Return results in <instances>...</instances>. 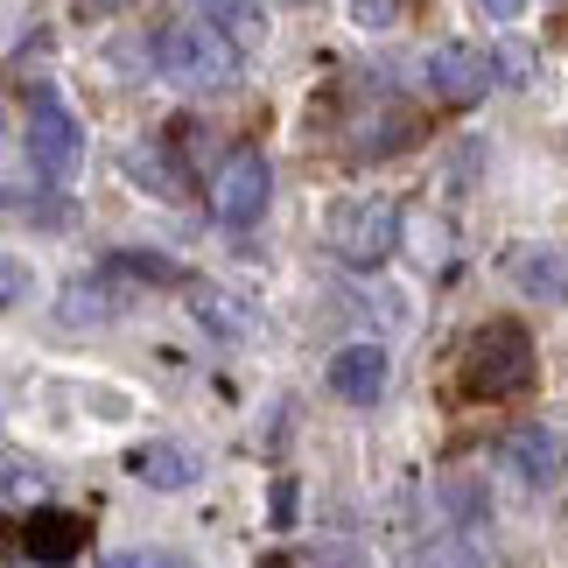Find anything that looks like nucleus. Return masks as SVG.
<instances>
[{
    "label": "nucleus",
    "mask_w": 568,
    "mask_h": 568,
    "mask_svg": "<svg viewBox=\"0 0 568 568\" xmlns=\"http://www.w3.org/2000/svg\"><path fill=\"white\" fill-rule=\"evenodd\" d=\"M400 232H407V253L422 260V267H443V260H449V217H435V211H407V217H400Z\"/></svg>",
    "instance_id": "obj_14"
},
{
    "label": "nucleus",
    "mask_w": 568,
    "mask_h": 568,
    "mask_svg": "<svg viewBox=\"0 0 568 568\" xmlns=\"http://www.w3.org/2000/svg\"><path fill=\"white\" fill-rule=\"evenodd\" d=\"M196 323H211L217 337H253V316H246V302L225 295V288H196Z\"/></svg>",
    "instance_id": "obj_15"
},
{
    "label": "nucleus",
    "mask_w": 568,
    "mask_h": 568,
    "mask_svg": "<svg viewBox=\"0 0 568 568\" xmlns=\"http://www.w3.org/2000/svg\"><path fill=\"white\" fill-rule=\"evenodd\" d=\"M414 134H422V120L407 113V105H393V99H379L373 113H365L358 126H352V155L365 162V155H393V148H407Z\"/></svg>",
    "instance_id": "obj_11"
},
{
    "label": "nucleus",
    "mask_w": 568,
    "mask_h": 568,
    "mask_svg": "<svg viewBox=\"0 0 568 568\" xmlns=\"http://www.w3.org/2000/svg\"><path fill=\"white\" fill-rule=\"evenodd\" d=\"M506 470L513 477H527V485H555V477L568 470V443H561V435L555 428H513L506 435Z\"/></svg>",
    "instance_id": "obj_10"
},
{
    "label": "nucleus",
    "mask_w": 568,
    "mask_h": 568,
    "mask_svg": "<svg viewBox=\"0 0 568 568\" xmlns=\"http://www.w3.org/2000/svg\"><path fill=\"white\" fill-rule=\"evenodd\" d=\"M331 568H344V561H331Z\"/></svg>",
    "instance_id": "obj_27"
},
{
    "label": "nucleus",
    "mask_w": 568,
    "mask_h": 568,
    "mask_svg": "<svg viewBox=\"0 0 568 568\" xmlns=\"http://www.w3.org/2000/svg\"><path fill=\"white\" fill-rule=\"evenodd\" d=\"M126 470L141 477V485H155V491H190L196 485V456L183 443H148L126 456Z\"/></svg>",
    "instance_id": "obj_13"
},
{
    "label": "nucleus",
    "mask_w": 568,
    "mask_h": 568,
    "mask_svg": "<svg viewBox=\"0 0 568 568\" xmlns=\"http://www.w3.org/2000/svg\"><path fill=\"white\" fill-rule=\"evenodd\" d=\"M414 568H485V548H477L470 534H435L422 555H414Z\"/></svg>",
    "instance_id": "obj_16"
},
{
    "label": "nucleus",
    "mask_w": 568,
    "mask_h": 568,
    "mask_svg": "<svg viewBox=\"0 0 568 568\" xmlns=\"http://www.w3.org/2000/svg\"><path fill=\"white\" fill-rule=\"evenodd\" d=\"M477 14H491V21H519V14H527V0H477Z\"/></svg>",
    "instance_id": "obj_25"
},
{
    "label": "nucleus",
    "mask_w": 568,
    "mask_h": 568,
    "mask_svg": "<svg viewBox=\"0 0 568 568\" xmlns=\"http://www.w3.org/2000/svg\"><path fill=\"white\" fill-rule=\"evenodd\" d=\"M113 267H120V274H141V281H183L176 260H162V253H148V246H126Z\"/></svg>",
    "instance_id": "obj_21"
},
{
    "label": "nucleus",
    "mask_w": 568,
    "mask_h": 568,
    "mask_svg": "<svg viewBox=\"0 0 568 568\" xmlns=\"http://www.w3.org/2000/svg\"><path fill=\"white\" fill-rule=\"evenodd\" d=\"M105 568H190V561L155 555V548H134V555H105Z\"/></svg>",
    "instance_id": "obj_24"
},
{
    "label": "nucleus",
    "mask_w": 568,
    "mask_h": 568,
    "mask_svg": "<svg viewBox=\"0 0 568 568\" xmlns=\"http://www.w3.org/2000/svg\"><path fill=\"white\" fill-rule=\"evenodd\" d=\"M92 540V527H84L78 513H57V506H42L21 519V555L42 561V568H63V561H78V548Z\"/></svg>",
    "instance_id": "obj_7"
},
{
    "label": "nucleus",
    "mask_w": 568,
    "mask_h": 568,
    "mask_svg": "<svg viewBox=\"0 0 568 568\" xmlns=\"http://www.w3.org/2000/svg\"><path fill=\"white\" fill-rule=\"evenodd\" d=\"M155 63H162L169 84H183V92H225L239 78V50L217 29H204V21H169L155 36Z\"/></svg>",
    "instance_id": "obj_2"
},
{
    "label": "nucleus",
    "mask_w": 568,
    "mask_h": 568,
    "mask_svg": "<svg viewBox=\"0 0 568 568\" xmlns=\"http://www.w3.org/2000/svg\"><path fill=\"white\" fill-rule=\"evenodd\" d=\"M21 148H29V169L50 183H71L84 169V126L57 92H29V134H21Z\"/></svg>",
    "instance_id": "obj_4"
},
{
    "label": "nucleus",
    "mask_w": 568,
    "mask_h": 568,
    "mask_svg": "<svg viewBox=\"0 0 568 568\" xmlns=\"http://www.w3.org/2000/svg\"><path fill=\"white\" fill-rule=\"evenodd\" d=\"M352 21H358L365 36H379V29L400 21V0H352Z\"/></svg>",
    "instance_id": "obj_22"
},
{
    "label": "nucleus",
    "mask_w": 568,
    "mask_h": 568,
    "mask_svg": "<svg viewBox=\"0 0 568 568\" xmlns=\"http://www.w3.org/2000/svg\"><path fill=\"white\" fill-rule=\"evenodd\" d=\"M534 337L527 323H485L464 344V393L470 400H513V393L534 386Z\"/></svg>",
    "instance_id": "obj_1"
},
{
    "label": "nucleus",
    "mask_w": 568,
    "mask_h": 568,
    "mask_svg": "<svg viewBox=\"0 0 568 568\" xmlns=\"http://www.w3.org/2000/svg\"><path fill=\"white\" fill-rule=\"evenodd\" d=\"M506 274L519 281V295H534V302H568V253L561 246L519 239V246H506Z\"/></svg>",
    "instance_id": "obj_8"
},
{
    "label": "nucleus",
    "mask_w": 568,
    "mask_h": 568,
    "mask_svg": "<svg viewBox=\"0 0 568 568\" xmlns=\"http://www.w3.org/2000/svg\"><path fill=\"white\" fill-rule=\"evenodd\" d=\"M485 63H491V78H506V84H534V50L527 42H498Z\"/></svg>",
    "instance_id": "obj_20"
},
{
    "label": "nucleus",
    "mask_w": 568,
    "mask_h": 568,
    "mask_svg": "<svg viewBox=\"0 0 568 568\" xmlns=\"http://www.w3.org/2000/svg\"><path fill=\"white\" fill-rule=\"evenodd\" d=\"M113 316V295L99 288V281H78V288H63V323L84 331V323H105Z\"/></svg>",
    "instance_id": "obj_18"
},
{
    "label": "nucleus",
    "mask_w": 568,
    "mask_h": 568,
    "mask_svg": "<svg viewBox=\"0 0 568 568\" xmlns=\"http://www.w3.org/2000/svg\"><path fill=\"white\" fill-rule=\"evenodd\" d=\"M331 393L337 400H352V407H373L379 393H386V352L379 344H344V352L331 358Z\"/></svg>",
    "instance_id": "obj_9"
},
{
    "label": "nucleus",
    "mask_w": 568,
    "mask_h": 568,
    "mask_svg": "<svg viewBox=\"0 0 568 568\" xmlns=\"http://www.w3.org/2000/svg\"><path fill=\"white\" fill-rule=\"evenodd\" d=\"M267 196H274V169H267V155H260V148H239V155L217 169V183H211V211H217V225L246 232V225H260Z\"/></svg>",
    "instance_id": "obj_5"
},
{
    "label": "nucleus",
    "mask_w": 568,
    "mask_h": 568,
    "mask_svg": "<svg viewBox=\"0 0 568 568\" xmlns=\"http://www.w3.org/2000/svg\"><path fill=\"white\" fill-rule=\"evenodd\" d=\"M126 176H134V183H155L162 196H183V176L162 162V148H155V141H148V148H126Z\"/></svg>",
    "instance_id": "obj_17"
},
{
    "label": "nucleus",
    "mask_w": 568,
    "mask_h": 568,
    "mask_svg": "<svg viewBox=\"0 0 568 568\" xmlns=\"http://www.w3.org/2000/svg\"><path fill=\"white\" fill-rule=\"evenodd\" d=\"M21 295H29V267H21V260H8V253H0V310H14Z\"/></svg>",
    "instance_id": "obj_23"
},
{
    "label": "nucleus",
    "mask_w": 568,
    "mask_h": 568,
    "mask_svg": "<svg viewBox=\"0 0 568 568\" xmlns=\"http://www.w3.org/2000/svg\"><path fill=\"white\" fill-rule=\"evenodd\" d=\"M323 239H331V253L344 267H386L400 253V204L393 196H344Z\"/></svg>",
    "instance_id": "obj_3"
},
{
    "label": "nucleus",
    "mask_w": 568,
    "mask_h": 568,
    "mask_svg": "<svg viewBox=\"0 0 568 568\" xmlns=\"http://www.w3.org/2000/svg\"><path fill=\"white\" fill-rule=\"evenodd\" d=\"M428 84L443 105H477L491 92V63L485 50H470V42H443V50L428 57Z\"/></svg>",
    "instance_id": "obj_6"
},
{
    "label": "nucleus",
    "mask_w": 568,
    "mask_h": 568,
    "mask_svg": "<svg viewBox=\"0 0 568 568\" xmlns=\"http://www.w3.org/2000/svg\"><path fill=\"white\" fill-rule=\"evenodd\" d=\"M443 506L456 513V527H477V519L491 513V498H485V485H477V477H449V485H443Z\"/></svg>",
    "instance_id": "obj_19"
},
{
    "label": "nucleus",
    "mask_w": 568,
    "mask_h": 568,
    "mask_svg": "<svg viewBox=\"0 0 568 568\" xmlns=\"http://www.w3.org/2000/svg\"><path fill=\"white\" fill-rule=\"evenodd\" d=\"M0 485H8V456H0Z\"/></svg>",
    "instance_id": "obj_26"
},
{
    "label": "nucleus",
    "mask_w": 568,
    "mask_h": 568,
    "mask_svg": "<svg viewBox=\"0 0 568 568\" xmlns=\"http://www.w3.org/2000/svg\"><path fill=\"white\" fill-rule=\"evenodd\" d=\"M190 8L204 14V29H217L232 50H260V42H267V8H260V0H190Z\"/></svg>",
    "instance_id": "obj_12"
}]
</instances>
